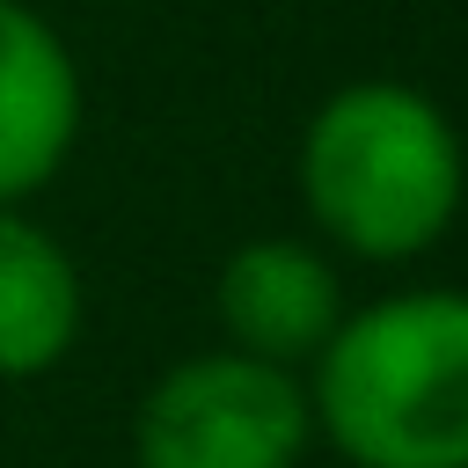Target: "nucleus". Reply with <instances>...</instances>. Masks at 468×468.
Returning a JSON list of instances; mask_svg holds the SVG:
<instances>
[{
  "instance_id": "obj_1",
  "label": "nucleus",
  "mask_w": 468,
  "mask_h": 468,
  "mask_svg": "<svg viewBox=\"0 0 468 468\" xmlns=\"http://www.w3.org/2000/svg\"><path fill=\"white\" fill-rule=\"evenodd\" d=\"M307 410L351 468H468V292L410 285L344 307L307 358Z\"/></svg>"
},
{
  "instance_id": "obj_2",
  "label": "nucleus",
  "mask_w": 468,
  "mask_h": 468,
  "mask_svg": "<svg viewBox=\"0 0 468 468\" xmlns=\"http://www.w3.org/2000/svg\"><path fill=\"white\" fill-rule=\"evenodd\" d=\"M468 197V146L453 117L410 80H344L300 132V205L329 249L358 263H410L446 241Z\"/></svg>"
},
{
  "instance_id": "obj_3",
  "label": "nucleus",
  "mask_w": 468,
  "mask_h": 468,
  "mask_svg": "<svg viewBox=\"0 0 468 468\" xmlns=\"http://www.w3.org/2000/svg\"><path fill=\"white\" fill-rule=\"evenodd\" d=\"M307 439V380L234 344L161 366L132 410L139 468H300Z\"/></svg>"
},
{
  "instance_id": "obj_4",
  "label": "nucleus",
  "mask_w": 468,
  "mask_h": 468,
  "mask_svg": "<svg viewBox=\"0 0 468 468\" xmlns=\"http://www.w3.org/2000/svg\"><path fill=\"white\" fill-rule=\"evenodd\" d=\"M212 307L234 351L300 373L344 322V271L300 234H256L219 263Z\"/></svg>"
},
{
  "instance_id": "obj_5",
  "label": "nucleus",
  "mask_w": 468,
  "mask_h": 468,
  "mask_svg": "<svg viewBox=\"0 0 468 468\" xmlns=\"http://www.w3.org/2000/svg\"><path fill=\"white\" fill-rule=\"evenodd\" d=\"M80 139V66L66 37L29 7L0 0V205L37 197Z\"/></svg>"
},
{
  "instance_id": "obj_6",
  "label": "nucleus",
  "mask_w": 468,
  "mask_h": 468,
  "mask_svg": "<svg viewBox=\"0 0 468 468\" xmlns=\"http://www.w3.org/2000/svg\"><path fill=\"white\" fill-rule=\"evenodd\" d=\"M80 336V271L51 227L0 205V380H44Z\"/></svg>"
}]
</instances>
